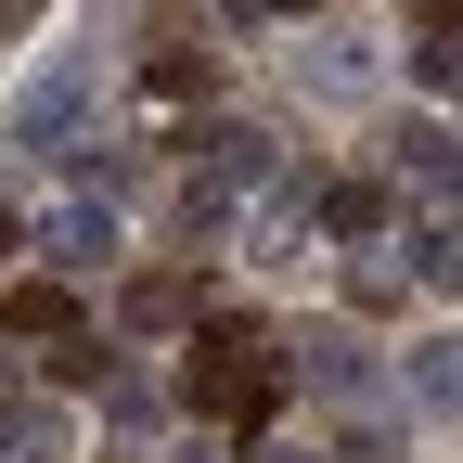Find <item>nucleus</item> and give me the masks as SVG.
I'll return each instance as SVG.
<instances>
[{
	"label": "nucleus",
	"mask_w": 463,
	"mask_h": 463,
	"mask_svg": "<svg viewBox=\"0 0 463 463\" xmlns=\"http://www.w3.org/2000/svg\"><path fill=\"white\" fill-rule=\"evenodd\" d=\"M283 399V361L258 335H219V347H194V412H219V425H258Z\"/></svg>",
	"instance_id": "nucleus-1"
},
{
	"label": "nucleus",
	"mask_w": 463,
	"mask_h": 463,
	"mask_svg": "<svg viewBox=\"0 0 463 463\" xmlns=\"http://www.w3.org/2000/svg\"><path fill=\"white\" fill-rule=\"evenodd\" d=\"M258 181H283V167H270V129H245V116H206V129H194V194H258Z\"/></svg>",
	"instance_id": "nucleus-2"
},
{
	"label": "nucleus",
	"mask_w": 463,
	"mask_h": 463,
	"mask_svg": "<svg viewBox=\"0 0 463 463\" xmlns=\"http://www.w3.org/2000/svg\"><path fill=\"white\" fill-rule=\"evenodd\" d=\"M39 258L65 270V283H78V270H116V206H103V194H65V206L39 219Z\"/></svg>",
	"instance_id": "nucleus-3"
},
{
	"label": "nucleus",
	"mask_w": 463,
	"mask_h": 463,
	"mask_svg": "<svg viewBox=\"0 0 463 463\" xmlns=\"http://www.w3.org/2000/svg\"><path fill=\"white\" fill-rule=\"evenodd\" d=\"M78 103H90V78H78V65H65V78H39V90L14 103V142H65V129H78Z\"/></svg>",
	"instance_id": "nucleus-4"
},
{
	"label": "nucleus",
	"mask_w": 463,
	"mask_h": 463,
	"mask_svg": "<svg viewBox=\"0 0 463 463\" xmlns=\"http://www.w3.org/2000/svg\"><path fill=\"white\" fill-rule=\"evenodd\" d=\"M0 335H78V297H65V283H14V297H0Z\"/></svg>",
	"instance_id": "nucleus-5"
},
{
	"label": "nucleus",
	"mask_w": 463,
	"mask_h": 463,
	"mask_svg": "<svg viewBox=\"0 0 463 463\" xmlns=\"http://www.w3.org/2000/svg\"><path fill=\"white\" fill-rule=\"evenodd\" d=\"M322 232H347V245L386 232V181H322Z\"/></svg>",
	"instance_id": "nucleus-6"
},
{
	"label": "nucleus",
	"mask_w": 463,
	"mask_h": 463,
	"mask_svg": "<svg viewBox=\"0 0 463 463\" xmlns=\"http://www.w3.org/2000/svg\"><path fill=\"white\" fill-rule=\"evenodd\" d=\"M450 361H463V347H450V335H425V347H412V361H399V386H412V399H425V412H450V386H463Z\"/></svg>",
	"instance_id": "nucleus-7"
},
{
	"label": "nucleus",
	"mask_w": 463,
	"mask_h": 463,
	"mask_svg": "<svg viewBox=\"0 0 463 463\" xmlns=\"http://www.w3.org/2000/svg\"><path fill=\"white\" fill-rule=\"evenodd\" d=\"M450 65H463V52H450V0H425V26H412V78L450 90Z\"/></svg>",
	"instance_id": "nucleus-8"
},
{
	"label": "nucleus",
	"mask_w": 463,
	"mask_h": 463,
	"mask_svg": "<svg viewBox=\"0 0 463 463\" xmlns=\"http://www.w3.org/2000/svg\"><path fill=\"white\" fill-rule=\"evenodd\" d=\"M309 386H335V399L361 386V335H335V322H322V335H309Z\"/></svg>",
	"instance_id": "nucleus-9"
},
{
	"label": "nucleus",
	"mask_w": 463,
	"mask_h": 463,
	"mask_svg": "<svg viewBox=\"0 0 463 463\" xmlns=\"http://www.w3.org/2000/svg\"><path fill=\"white\" fill-rule=\"evenodd\" d=\"M181 309H194V283H167V270H155V283H129V322H142V335H167Z\"/></svg>",
	"instance_id": "nucleus-10"
},
{
	"label": "nucleus",
	"mask_w": 463,
	"mask_h": 463,
	"mask_svg": "<svg viewBox=\"0 0 463 463\" xmlns=\"http://www.w3.org/2000/svg\"><path fill=\"white\" fill-rule=\"evenodd\" d=\"M399 167H412V181H425V194H450V129H438V116H425V129H412V142H399Z\"/></svg>",
	"instance_id": "nucleus-11"
},
{
	"label": "nucleus",
	"mask_w": 463,
	"mask_h": 463,
	"mask_svg": "<svg viewBox=\"0 0 463 463\" xmlns=\"http://www.w3.org/2000/svg\"><path fill=\"white\" fill-rule=\"evenodd\" d=\"M283 14H297V0H232V26H283Z\"/></svg>",
	"instance_id": "nucleus-12"
},
{
	"label": "nucleus",
	"mask_w": 463,
	"mask_h": 463,
	"mask_svg": "<svg viewBox=\"0 0 463 463\" xmlns=\"http://www.w3.org/2000/svg\"><path fill=\"white\" fill-rule=\"evenodd\" d=\"M26 14H39V0H0V39H14V26H26Z\"/></svg>",
	"instance_id": "nucleus-13"
},
{
	"label": "nucleus",
	"mask_w": 463,
	"mask_h": 463,
	"mask_svg": "<svg viewBox=\"0 0 463 463\" xmlns=\"http://www.w3.org/2000/svg\"><path fill=\"white\" fill-rule=\"evenodd\" d=\"M181 463H232V450H219V438H194V450H181Z\"/></svg>",
	"instance_id": "nucleus-14"
},
{
	"label": "nucleus",
	"mask_w": 463,
	"mask_h": 463,
	"mask_svg": "<svg viewBox=\"0 0 463 463\" xmlns=\"http://www.w3.org/2000/svg\"><path fill=\"white\" fill-rule=\"evenodd\" d=\"M258 463H322V450H258Z\"/></svg>",
	"instance_id": "nucleus-15"
}]
</instances>
